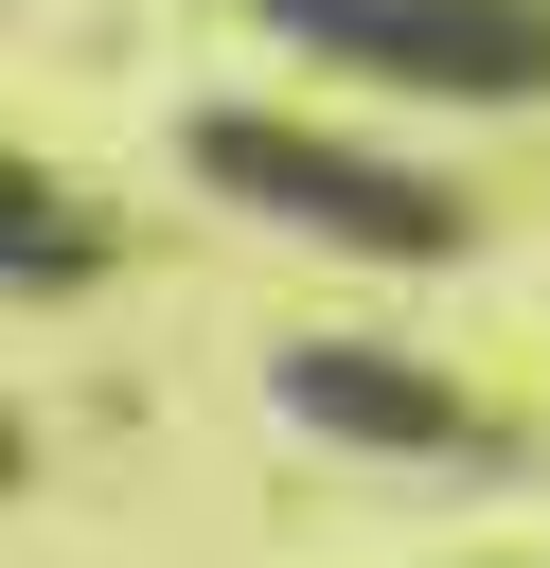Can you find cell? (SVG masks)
Wrapping results in <instances>:
<instances>
[{"instance_id": "5", "label": "cell", "mask_w": 550, "mask_h": 568, "mask_svg": "<svg viewBox=\"0 0 550 568\" xmlns=\"http://www.w3.org/2000/svg\"><path fill=\"white\" fill-rule=\"evenodd\" d=\"M0 479H18V426H0Z\"/></svg>"}, {"instance_id": "3", "label": "cell", "mask_w": 550, "mask_h": 568, "mask_svg": "<svg viewBox=\"0 0 550 568\" xmlns=\"http://www.w3.org/2000/svg\"><path fill=\"white\" fill-rule=\"evenodd\" d=\"M284 408H302L319 444H390V462H461V444H479L461 390L408 373V355H373V337H302V355H284Z\"/></svg>"}, {"instance_id": "4", "label": "cell", "mask_w": 550, "mask_h": 568, "mask_svg": "<svg viewBox=\"0 0 550 568\" xmlns=\"http://www.w3.org/2000/svg\"><path fill=\"white\" fill-rule=\"evenodd\" d=\"M89 266H106V213H89L53 160H18V142H0V302H71Z\"/></svg>"}, {"instance_id": "1", "label": "cell", "mask_w": 550, "mask_h": 568, "mask_svg": "<svg viewBox=\"0 0 550 568\" xmlns=\"http://www.w3.org/2000/svg\"><path fill=\"white\" fill-rule=\"evenodd\" d=\"M177 178L266 213V231H319V248H390V266H444L461 248V195L390 142H337L302 106H177Z\"/></svg>"}, {"instance_id": "2", "label": "cell", "mask_w": 550, "mask_h": 568, "mask_svg": "<svg viewBox=\"0 0 550 568\" xmlns=\"http://www.w3.org/2000/svg\"><path fill=\"white\" fill-rule=\"evenodd\" d=\"M284 53L408 89V106H532L550 89V0H266Z\"/></svg>"}]
</instances>
